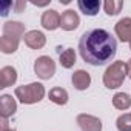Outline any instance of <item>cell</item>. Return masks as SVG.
Segmentation results:
<instances>
[{"instance_id":"obj_1","label":"cell","mask_w":131,"mask_h":131,"mask_svg":"<svg viewBox=\"0 0 131 131\" xmlns=\"http://www.w3.org/2000/svg\"><path fill=\"white\" fill-rule=\"evenodd\" d=\"M117 52V42L103 28H93L82 34L79 39V54L93 67H102L111 62Z\"/></svg>"},{"instance_id":"obj_2","label":"cell","mask_w":131,"mask_h":131,"mask_svg":"<svg viewBox=\"0 0 131 131\" xmlns=\"http://www.w3.org/2000/svg\"><path fill=\"white\" fill-rule=\"evenodd\" d=\"M25 25L20 22H6L3 25V34L0 37V49L3 54H13L17 51L20 39L25 37Z\"/></svg>"},{"instance_id":"obj_3","label":"cell","mask_w":131,"mask_h":131,"mask_svg":"<svg viewBox=\"0 0 131 131\" xmlns=\"http://www.w3.org/2000/svg\"><path fill=\"white\" fill-rule=\"evenodd\" d=\"M125 77H126V63L120 60L113 62L103 73V85L110 90H116L122 86Z\"/></svg>"},{"instance_id":"obj_4","label":"cell","mask_w":131,"mask_h":131,"mask_svg":"<svg viewBox=\"0 0 131 131\" xmlns=\"http://www.w3.org/2000/svg\"><path fill=\"white\" fill-rule=\"evenodd\" d=\"M16 97L22 102V103H26V105H32V103H37L40 102L43 97H45V86L42 83H29V85H23V86H17L16 91H14Z\"/></svg>"},{"instance_id":"obj_5","label":"cell","mask_w":131,"mask_h":131,"mask_svg":"<svg viewBox=\"0 0 131 131\" xmlns=\"http://www.w3.org/2000/svg\"><path fill=\"white\" fill-rule=\"evenodd\" d=\"M34 73L42 80H49L56 74V62L49 56H40L34 62Z\"/></svg>"},{"instance_id":"obj_6","label":"cell","mask_w":131,"mask_h":131,"mask_svg":"<svg viewBox=\"0 0 131 131\" xmlns=\"http://www.w3.org/2000/svg\"><path fill=\"white\" fill-rule=\"evenodd\" d=\"M77 125L82 131H102V122L99 117L91 114H79L77 116Z\"/></svg>"},{"instance_id":"obj_7","label":"cell","mask_w":131,"mask_h":131,"mask_svg":"<svg viewBox=\"0 0 131 131\" xmlns=\"http://www.w3.org/2000/svg\"><path fill=\"white\" fill-rule=\"evenodd\" d=\"M80 25V19L79 14L73 9H67L65 13H62L60 16V28L65 31H74L77 29Z\"/></svg>"},{"instance_id":"obj_8","label":"cell","mask_w":131,"mask_h":131,"mask_svg":"<svg viewBox=\"0 0 131 131\" xmlns=\"http://www.w3.org/2000/svg\"><path fill=\"white\" fill-rule=\"evenodd\" d=\"M25 40V45L31 49H42L46 43V37L43 32L37 31V29H32V31H28L23 37Z\"/></svg>"},{"instance_id":"obj_9","label":"cell","mask_w":131,"mask_h":131,"mask_svg":"<svg viewBox=\"0 0 131 131\" xmlns=\"http://www.w3.org/2000/svg\"><path fill=\"white\" fill-rule=\"evenodd\" d=\"M114 32L119 37L120 42H131V17H123L120 19L116 26H114Z\"/></svg>"},{"instance_id":"obj_10","label":"cell","mask_w":131,"mask_h":131,"mask_svg":"<svg viewBox=\"0 0 131 131\" xmlns=\"http://www.w3.org/2000/svg\"><path fill=\"white\" fill-rule=\"evenodd\" d=\"M40 23L45 29L48 31H54L57 28H60V14L56 9H48L42 14Z\"/></svg>"},{"instance_id":"obj_11","label":"cell","mask_w":131,"mask_h":131,"mask_svg":"<svg viewBox=\"0 0 131 131\" xmlns=\"http://www.w3.org/2000/svg\"><path fill=\"white\" fill-rule=\"evenodd\" d=\"M17 82V71L14 67H3L0 70V88L13 86Z\"/></svg>"},{"instance_id":"obj_12","label":"cell","mask_w":131,"mask_h":131,"mask_svg":"<svg viewBox=\"0 0 131 131\" xmlns=\"http://www.w3.org/2000/svg\"><path fill=\"white\" fill-rule=\"evenodd\" d=\"M71 82H73V85H74L76 90L85 91V90L91 85V76H90V73H86V71H83V70H77V71L73 74Z\"/></svg>"},{"instance_id":"obj_13","label":"cell","mask_w":131,"mask_h":131,"mask_svg":"<svg viewBox=\"0 0 131 131\" xmlns=\"http://www.w3.org/2000/svg\"><path fill=\"white\" fill-rule=\"evenodd\" d=\"M16 111H17V102L13 99V96L3 94L0 97V113H2V117H9V116L16 114Z\"/></svg>"},{"instance_id":"obj_14","label":"cell","mask_w":131,"mask_h":131,"mask_svg":"<svg viewBox=\"0 0 131 131\" xmlns=\"http://www.w3.org/2000/svg\"><path fill=\"white\" fill-rule=\"evenodd\" d=\"M79 9L85 14V16H96L100 9V2L97 0H79L77 2Z\"/></svg>"},{"instance_id":"obj_15","label":"cell","mask_w":131,"mask_h":131,"mask_svg":"<svg viewBox=\"0 0 131 131\" xmlns=\"http://www.w3.org/2000/svg\"><path fill=\"white\" fill-rule=\"evenodd\" d=\"M48 96H49V100L54 102L56 105H67L68 103V93H67V90H63L60 86L49 90Z\"/></svg>"},{"instance_id":"obj_16","label":"cell","mask_w":131,"mask_h":131,"mask_svg":"<svg viewBox=\"0 0 131 131\" xmlns=\"http://www.w3.org/2000/svg\"><path fill=\"white\" fill-rule=\"evenodd\" d=\"M59 62H60L62 67H63V68H67V70L73 68V67H74V63H76V51H74L73 48L63 49L62 54H60V57H59Z\"/></svg>"},{"instance_id":"obj_17","label":"cell","mask_w":131,"mask_h":131,"mask_svg":"<svg viewBox=\"0 0 131 131\" xmlns=\"http://www.w3.org/2000/svg\"><path fill=\"white\" fill-rule=\"evenodd\" d=\"M113 105H114V108L125 111L131 106V97L126 93H117L113 97Z\"/></svg>"},{"instance_id":"obj_18","label":"cell","mask_w":131,"mask_h":131,"mask_svg":"<svg viewBox=\"0 0 131 131\" xmlns=\"http://www.w3.org/2000/svg\"><path fill=\"white\" fill-rule=\"evenodd\" d=\"M122 8H123L122 0H106L103 3V9H105V13L108 16H117Z\"/></svg>"},{"instance_id":"obj_19","label":"cell","mask_w":131,"mask_h":131,"mask_svg":"<svg viewBox=\"0 0 131 131\" xmlns=\"http://www.w3.org/2000/svg\"><path fill=\"white\" fill-rule=\"evenodd\" d=\"M116 126L119 131H131V113L119 116L116 120Z\"/></svg>"},{"instance_id":"obj_20","label":"cell","mask_w":131,"mask_h":131,"mask_svg":"<svg viewBox=\"0 0 131 131\" xmlns=\"http://www.w3.org/2000/svg\"><path fill=\"white\" fill-rule=\"evenodd\" d=\"M9 8L14 9V2H3V3H2V9H0L2 17H6V16L9 14Z\"/></svg>"},{"instance_id":"obj_21","label":"cell","mask_w":131,"mask_h":131,"mask_svg":"<svg viewBox=\"0 0 131 131\" xmlns=\"http://www.w3.org/2000/svg\"><path fill=\"white\" fill-rule=\"evenodd\" d=\"M25 8H26V2H22V0L14 2V11H16V13H22Z\"/></svg>"},{"instance_id":"obj_22","label":"cell","mask_w":131,"mask_h":131,"mask_svg":"<svg viewBox=\"0 0 131 131\" xmlns=\"http://www.w3.org/2000/svg\"><path fill=\"white\" fill-rule=\"evenodd\" d=\"M9 125H8V117H2V128L0 131H9Z\"/></svg>"},{"instance_id":"obj_23","label":"cell","mask_w":131,"mask_h":131,"mask_svg":"<svg viewBox=\"0 0 131 131\" xmlns=\"http://www.w3.org/2000/svg\"><path fill=\"white\" fill-rule=\"evenodd\" d=\"M126 76L131 77V59L126 62Z\"/></svg>"},{"instance_id":"obj_24","label":"cell","mask_w":131,"mask_h":131,"mask_svg":"<svg viewBox=\"0 0 131 131\" xmlns=\"http://www.w3.org/2000/svg\"><path fill=\"white\" fill-rule=\"evenodd\" d=\"M49 2H32V5H36V6H46Z\"/></svg>"},{"instance_id":"obj_25","label":"cell","mask_w":131,"mask_h":131,"mask_svg":"<svg viewBox=\"0 0 131 131\" xmlns=\"http://www.w3.org/2000/svg\"><path fill=\"white\" fill-rule=\"evenodd\" d=\"M9 131H17V129H14V128H11V129H9Z\"/></svg>"},{"instance_id":"obj_26","label":"cell","mask_w":131,"mask_h":131,"mask_svg":"<svg viewBox=\"0 0 131 131\" xmlns=\"http://www.w3.org/2000/svg\"><path fill=\"white\" fill-rule=\"evenodd\" d=\"M129 49H131V42H129Z\"/></svg>"}]
</instances>
